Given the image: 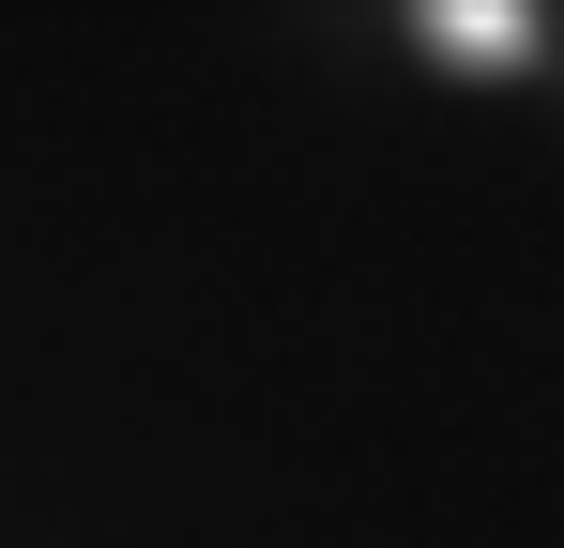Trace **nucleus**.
Returning <instances> with one entry per match:
<instances>
[{
  "mask_svg": "<svg viewBox=\"0 0 564 548\" xmlns=\"http://www.w3.org/2000/svg\"><path fill=\"white\" fill-rule=\"evenodd\" d=\"M397 46L443 91H519V77L564 62V15L550 0H397Z\"/></svg>",
  "mask_w": 564,
  "mask_h": 548,
  "instance_id": "nucleus-1",
  "label": "nucleus"
}]
</instances>
